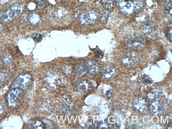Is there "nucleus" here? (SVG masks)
I'll use <instances>...</instances> for the list:
<instances>
[{
    "label": "nucleus",
    "instance_id": "23",
    "mask_svg": "<svg viewBox=\"0 0 172 129\" xmlns=\"http://www.w3.org/2000/svg\"><path fill=\"white\" fill-rule=\"evenodd\" d=\"M3 61L4 63L6 64H10L12 61V55L9 54H5L3 58Z\"/></svg>",
    "mask_w": 172,
    "mask_h": 129
},
{
    "label": "nucleus",
    "instance_id": "7",
    "mask_svg": "<svg viewBox=\"0 0 172 129\" xmlns=\"http://www.w3.org/2000/svg\"><path fill=\"white\" fill-rule=\"evenodd\" d=\"M119 7L120 12L127 17L135 13L134 3L129 0H121L119 3Z\"/></svg>",
    "mask_w": 172,
    "mask_h": 129
},
{
    "label": "nucleus",
    "instance_id": "16",
    "mask_svg": "<svg viewBox=\"0 0 172 129\" xmlns=\"http://www.w3.org/2000/svg\"><path fill=\"white\" fill-rule=\"evenodd\" d=\"M28 128L29 129H42L45 128V124L40 120H33L29 123Z\"/></svg>",
    "mask_w": 172,
    "mask_h": 129
},
{
    "label": "nucleus",
    "instance_id": "15",
    "mask_svg": "<svg viewBox=\"0 0 172 129\" xmlns=\"http://www.w3.org/2000/svg\"><path fill=\"white\" fill-rule=\"evenodd\" d=\"M0 19L4 23H8L12 21V20L14 19L11 15L9 9L7 11H4L3 12L1 13L0 15Z\"/></svg>",
    "mask_w": 172,
    "mask_h": 129
},
{
    "label": "nucleus",
    "instance_id": "24",
    "mask_svg": "<svg viewBox=\"0 0 172 129\" xmlns=\"http://www.w3.org/2000/svg\"><path fill=\"white\" fill-rule=\"evenodd\" d=\"M32 37L33 38V39L37 43H39L41 41L42 39V37L41 36V35L39 33H34L32 34Z\"/></svg>",
    "mask_w": 172,
    "mask_h": 129
},
{
    "label": "nucleus",
    "instance_id": "5",
    "mask_svg": "<svg viewBox=\"0 0 172 129\" xmlns=\"http://www.w3.org/2000/svg\"><path fill=\"white\" fill-rule=\"evenodd\" d=\"M98 17V13L94 11H88L82 13L80 17V22L83 25L94 24Z\"/></svg>",
    "mask_w": 172,
    "mask_h": 129
},
{
    "label": "nucleus",
    "instance_id": "3",
    "mask_svg": "<svg viewBox=\"0 0 172 129\" xmlns=\"http://www.w3.org/2000/svg\"><path fill=\"white\" fill-rule=\"evenodd\" d=\"M22 96V90L19 88H13L8 93L7 97L9 108H14L19 104Z\"/></svg>",
    "mask_w": 172,
    "mask_h": 129
},
{
    "label": "nucleus",
    "instance_id": "14",
    "mask_svg": "<svg viewBox=\"0 0 172 129\" xmlns=\"http://www.w3.org/2000/svg\"><path fill=\"white\" fill-rule=\"evenodd\" d=\"M29 21L32 25L39 26L42 23V19L39 15L35 13H33L29 16Z\"/></svg>",
    "mask_w": 172,
    "mask_h": 129
},
{
    "label": "nucleus",
    "instance_id": "2",
    "mask_svg": "<svg viewBox=\"0 0 172 129\" xmlns=\"http://www.w3.org/2000/svg\"><path fill=\"white\" fill-rule=\"evenodd\" d=\"M124 42L128 48L138 51L143 50L146 46V40L143 36H133L127 38Z\"/></svg>",
    "mask_w": 172,
    "mask_h": 129
},
{
    "label": "nucleus",
    "instance_id": "8",
    "mask_svg": "<svg viewBox=\"0 0 172 129\" xmlns=\"http://www.w3.org/2000/svg\"><path fill=\"white\" fill-rule=\"evenodd\" d=\"M135 108L141 114L145 113L147 111L148 104L147 102L143 98H136L133 101Z\"/></svg>",
    "mask_w": 172,
    "mask_h": 129
},
{
    "label": "nucleus",
    "instance_id": "28",
    "mask_svg": "<svg viewBox=\"0 0 172 129\" xmlns=\"http://www.w3.org/2000/svg\"><path fill=\"white\" fill-rule=\"evenodd\" d=\"M7 77V74L5 72H0V85L6 80Z\"/></svg>",
    "mask_w": 172,
    "mask_h": 129
},
{
    "label": "nucleus",
    "instance_id": "9",
    "mask_svg": "<svg viewBox=\"0 0 172 129\" xmlns=\"http://www.w3.org/2000/svg\"><path fill=\"white\" fill-rule=\"evenodd\" d=\"M150 111L152 114L161 115L163 114L165 111V108L162 103L157 100H155L150 106Z\"/></svg>",
    "mask_w": 172,
    "mask_h": 129
},
{
    "label": "nucleus",
    "instance_id": "30",
    "mask_svg": "<svg viewBox=\"0 0 172 129\" xmlns=\"http://www.w3.org/2000/svg\"><path fill=\"white\" fill-rule=\"evenodd\" d=\"M64 110L67 113H70V111L72 110V106L71 105L68 103H66L64 104Z\"/></svg>",
    "mask_w": 172,
    "mask_h": 129
},
{
    "label": "nucleus",
    "instance_id": "20",
    "mask_svg": "<svg viewBox=\"0 0 172 129\" xmlns=\"http://www.w3.org/2000/svg\"><path fill=\"white\" fill-rule=\"evenodd\" d=\"M151 30H152V27H151V23L149 22V21L148 20L146 21L145 24H144V25L143 27L142 31L145 34L149 35V34L151 33Z\"/></svg>",
    "mask_w": 172,
    "mask_h": 129
},
{
    "label": "nucleus",
    "instance_id": "11",
    "mask_svg": "<svg viewBox=\"0 0 172 129\" xmlns=\"http://www.w3.org/2000/svg\"><path fill=\"white\" fill-rule=\"evenodd\" d=\"M118 74V70L113 67L108 66L105 67L103 71V77L107 80L112 79Z\"/></svg>",
    "mask_w": 172,
    "mask_h": 129
},
{
    "label": "nucleus",
    "instance_id": "4",
    "mask_svg": "<svg viewBox=\"0 0 172 129\" xmlns=\"http://www.w3.org/2000/svg\"><path fill=\"white\" fill-rule=\"evenodd\" d=\"M139 58L136 53L129 52L125 54L121 59L122 64L126 67L133 68L137 66Z\"/></svg>",
    "mask_w": 172,
    "mask_h": 129
},
{
    "label": "nucleus",
    "instance_id": "21",
    "mask_svg": "<svg viewBox=\"0 0 172 129\" xmlns=\"http://www.w3.org/2000/svg\"><path fill=\"white\" fill-rule=\"evenodd\" d=\"M148 97L151 100H158L160 98V95L157 90H153L151 92L148 93Z\"/></svg>",
    "mask_w": 172,
    "mask_h": 129
},
{
    "label": "nucleus",
    "instance_id": "29",
    "mask_svg": "<svg viewBox=\"0 0 172 129\" xmlns=\"http://www.w3.org/2000/svg\"><path fill=\"white\" fill-rule=\"evenodd\" d=\"M86 129H91L94 128V124L92 120H89L85 125Z\"/></svg>",
    "mask_w": 172,
    "mask_h": 129
},
{
    "label": "nucleus",
    "instance_id": "32",
    "mask_svg": "<svg viewBox=\"0 0 172 129\" xmlns=\"http://www.w3.org/2000/svg\"><path fill=\"white\" fill-rule=\"evenodd\" d=\"M4 111V108L3 105H1V104H0V115H1L3 114Z\"/></svg>",
    "mask_w": 172,
    "mask_h": 129
},
{
    "label": "nucleus",
    "instance_id": "22",
    "mask_svg": "<svg viewBox=\"0 0 172 129\" xmlns=\"http://www.w3.org/2000/svg\"><path fill=\"white\" fill-rule=\"evenodd\" d=\"M141 78L144 84H145L146 85H151L153 83V80L149 77V76L147 75H143L141 76Z\"/></svg>",
    "mask_w": 172,
    "mask_h": 129
},
{
    "label": "nucleus",
    "instance_id": "19",
    "mask_svg": "<svg viewBox=\"0 0 172 129\" xmlns=\"http://www.w3.org/2000/svg\"><path fill=\"white\" fill-rule=\"evenodd\" d=\"M134 3V12L136 13L141 11L144 7V2L143 0H137Z\"/></svg>",
    "mask_w": 172,
    "mask_h": 129
},
{
    "label": "nucleus",
    "instance_id": "17",
    "mask_svg": "<svg viewBox=\"0 0 172 129\" xmlns=\"http://www.w3.org/2000/svg\"><path fill=\"white\" fill-rule=\"evenodd\" d=\"M101 3L106 10H110L116 6V0H101Z\"/></svg>",
    "mask_w": 172,
    "mask_h": 129
},
{
    "label": "nucleus",
    "instance_id": "13",
    "mask_svg": "<svg viewBox=\"0 0 172 129\" xmlns=\"http://www.w3.org/2000/svg\"><path fill=\"white\" fill-rule=\"evenodd\" d=\"M76 88L79 92H86L91 90V84L86 80H82L77 83Z\"/></svg>",
    "mask_w": 172,
    "mask_h": 129
},
{
    "label": "nucleus",
    "instance_id": "35",
    "mask_svg": "<svg viewBox=\"0 0 172 129\" xmlns=\"http://www.w3.org/2000/svg\"><path fill=\"white\" fill-rule=\"evenodd\" d=\"M3 25H2L1 23H0V32H2L3 30Z\"/></svg>",
    "mask_w": 172,
    "mask_h": 129
},
{
    "label": "nucleus",
    "instance_id": "34",
    "mask_svg": "<svg viewBox=\"0 0 172 129\" xmlns=\"http://www.w3.org/2000/svg\"><path fill=\"white\" fill-rule=\"evenodd\" d=\"M170 31V32H169V35H169V39H170V41H172V28L170 29V31Z\"/></svg>",
    "mask_w": 172,
    "mask_h": 129
},
{
    "label": "nucleus",
    "instance_id": "12",
    "mask_svg": "<svg viewBox=\"0 0 172 129\" xmlns=\"http://www.w3.org/2000/svg\"><path fill=\"white\" fill-rule=\"evenodd\" d=\"M23 5L21 4H15L12 5L10 9V11L13 19L19 17L23 11Z\"/></svg>",
    "mask_w": 172,
    "mask_h": 129
},
{
    "label": "nucleus",
    "instance_id": "6",
    "mask_svg": "<svg viewBox=\"0 0 172 129\" xmlns=\"http://www.w3.org/2000/svg\"><path fill=\"white\" fill-rule=\"evenodd\" d=\"M45 83L46 86L50 90H55L57 86L62 84L63 79L58 75L54 72H49L45 77Z\"/></svg>",
    "mask_w": 172,
    "mask_h": 129
},
{
    "label": "nucleus",
    "instance_id": "18",
    "mask_svg": "<svg viewBox=\"0 0 172 129\" xmlns=\"http://www.w3.org/2000/svg\"><path fill=\"white\" fill-rule=\"evenodd\" d=\"M75 74L78 77H82L85 75L86 70L82 64H77L75 67Z\"/></svg>",
    "mask_w": 172,
    "mask_h": 129
},
{
    "label": "nucleus",
    "instance_id": "27",
    "mask_svg": "<svg viewBox=\"0 0 172 129\" xmlns=\"http://www.w3.org/2000/svg\"><path fill=\"white\" fill-rule=\"evenodd\" d=\"M165 12L167 13H169L172 15V1H170V2H169L166 4L165 7Z\"/></svg>",
    "mask_w": 172,
    "mask_h": 129
},
{
    "label": "nucleus",
    "instance_id": "25",
    "mask_svg": "<svg viewBox=\"0 0 172 129\" xmlns=\"http://www.w3.org/2000/svg\"><path fill=\"white\" fill-rule=\"evenodd\" d=\"M38 4V7L39 9H43L47 5L46 0H35Z\"/></svg>",
    "mask_w": 172,
    "mask_h": 129
},
{
    "label": "nucleus",
    "instance_id": "26",
    "mask_svg": "<svg viewBox=\"0 0 172 129\" xmlns=\"http://www.w3.org/2000/svg\"><path fill=\"white\" fill-rule=\"evenodd\" d=\"M94 53H95V57L96 58H98L100 59H102V58H103L104 56V54L103 53L102 50L99 49L98 48H97L95 51H94Z\"/></svg>",
    "mask_w": 172,
    "mask_h": 129
},
{
    "label": "nucleus",
    "instance_id": "31",
    "mask_svg": "<svg viewBox=\"0 0 172 129\" xmlns=\"http://www.w3.org/2000/svg\"><path fill=\"white\" fill-rule=\"evenodd\" d=\"M113 92L112 90H108L106 91V93H105V95L108 98H111V97L112 96Z\"/></svg>",
    "mask_w": 172,
    "mask_h": 129
},
{
    "label": "nucleus",
    "instance_id": "10",
    "mask_svg": "<svg viewBox=\"0 0 172 129\" xmlns=\"http://www.w3.org/2000/svg\"><path fill=\"white\" fill-rule=\"evenodd\" d=\"M85 67L87 69L88 73L92 76L97 75L99 72V67L98 64L94 61L89 59L85 62Z\"/></svg>",
    "mask_w": 172,
    "mask_h": 129
},
{
    "label": "nucleus",
    "instance_id": "1",
    "mask_svg": "<svg viewBox=\"0 0 172 129\" xmlns=\"http://www.w3.org/2000/svg\"><path fill=\"white\" fill-rule=\"evenodd\" d=\"M32 77L28 73L22 74L18 76L14 80L11 87L12 88H19L20 90H27L31 85Z\"/></svg>",
    "mask_w": 172,
    "mask_h": 129
},
{
    "label": "nucleus",
    "instance_id": "33",
    "mask_svg": "<svg viewBox=\"0 0 172 129\" xmlns=\"http://www.w3.org/2000/svg\"><path fill=\"white\" fill-rule=\"evenodd\" d=\"M108 14H109V13H108V12H104V21H105L106 20V19H107V18H105V17H108ZM103 19H104V17H102V20H103Z\"/></svg>",
    "mask_w": 172,
    "mask_h": 129
}]
</instances>
